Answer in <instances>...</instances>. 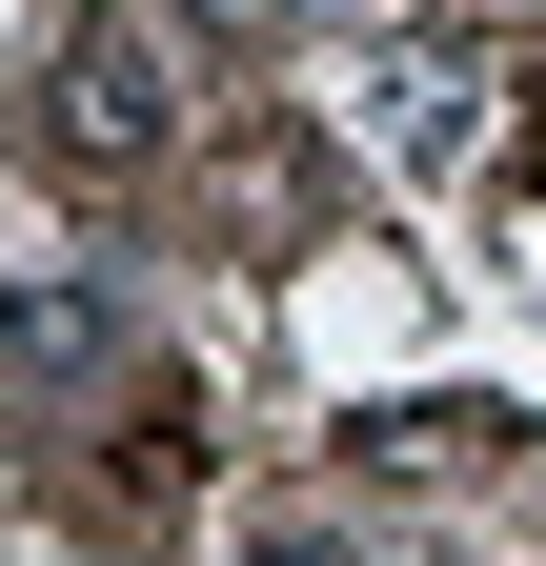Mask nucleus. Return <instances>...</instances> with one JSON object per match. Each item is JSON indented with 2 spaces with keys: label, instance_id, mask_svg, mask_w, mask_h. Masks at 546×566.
Instances as JSON below:
<instances>
[{
  "label": "nucleus",
  "instance_id": "obj_1",
  "mask_svg": "<svg viewBox=\"0 0 546 566\" xmlns=\"http://www.w3.org/2000/svg\"><path fill=\"white\" fill-rule=\"evenodd\" d=\"M162 142H182V41H162V0H102L41 61V163L61 182H162Z\"/></svg>",
  "mask_w": 546,
  "mask_h": 566
},
{
  "label": "nucleus",
  "instance_id": "obj_2",
  "mask_svg": "<svg viewBox=\"0 0 546 566\" xmlns=\"http://www.w3.org/2000/svg\"><path fill=\"white\" fill-rule=\"evenodd\" d=\"M465 122H486V61H465V41H385V82H365L385 163H465Z\"/></svg>",
  "mask_w": 546,
  "mask_h": 566
},
{
  "label": "nucleus",
  "instance_id": "obj_3",
  "mask_svg": "<svg viewBox=\"0 0 546 566\" xmlns=\"http://www.w3.org/2000/svg\"><path fill=\"white\" fill-rule=\"evenodd\" d=\"M385 465H506V405H385Z\"/></svg>",
  "mask_w": 546,
  "mask_h": 566
},
{
  "label": "nucleus",
  "instance_id": "obj_4",
  "mask_svg": "<svg viewBox=\"0 0 546 566\" xmlns=\"http://www.w3.org/2000/svg\"><path fill=\"white\" fill-rule=\"evenodd\" d=\"M182 21H223V41H263V21H284V0H182Z\"/></svg>",
  "mask_w": 546,
  "mask_h": 566
}]
</instances>
